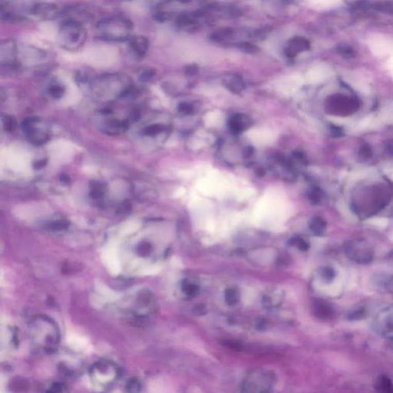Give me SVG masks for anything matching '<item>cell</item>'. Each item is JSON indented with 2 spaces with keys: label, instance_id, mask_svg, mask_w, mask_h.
I'll list each match as a JSON object with an SVG mask.
<instances>
[{
  "label": "cell",
  "instance_id": "1",
  "mask_svg": "<svg viewBox=\"0 0 393 393\" xmlns=\"http://www.w3.org/2000/svg\"><path fill=\"white\" fill-rule=\"evenodd\" d=\"M393 198V184L387 180L363 184L355 188L351 196V208L365 219L383 210Z\"/></svg>",
  "mask_w": 393,
  "mask_h": 393
},
{
  "label": "cell",
  "instance_id": "2",
  "mask_svg": "<svg viewBox=\"0 0 393 393\" xmlns=\"http://www.w3.org/2000/svg\"><path fill=\"white\" fill-rule=\"evenodd\" d=\"M91 93L100 102H110L124 97L132 90L130 77L121 73H106L93 79Z\"/></svg>",
  "mask_w": 393,
  "mask_h": 393
},
{
  "label": "cell",
  "instance_id": "3",
  "mask_svg": "<svg viewBox=\"0 0 393 393\" xmlns=\"http://www.w3.org/2000/svg\"><path fill=\"white\" fill-rule=\"evenodd\" d=\"M98 37L112 42H124L132 37L133 24L123 16H112L98 22L96 26Z\"/></svg>",
  "mask_w": 393,
  "mask_h": 393
},
{
  "label": "cell",
  "instance_id": "4",
  "mask_svg": "<svg viewBox=\"0 0 393 393\" xmlns=\"http://www.w3.org/2000/svg\"><path fill=\"white\" fill-rule=\"evenodd\" d=\"M31 334L34 343L46 352H53L59 346V330L49 319H37L32 326Z\"/></svg>",
  "mask_w": 393,
  "mask_h": 393
},
{
  "label": "cell",
  "instance_id": "5",
  "mask_svg": "<svg viewBox=\"0 0 393 393\" xmlns=\"http://www.w3.org/2000/svg\"><path fill=\"white\" fill-rule=\"evenodd\" d=\"M86 38V29L80 22L75 20H69L62 23L58 33L59 46L69 51L80 49Z\"/></svg>",
  "mask_w": 393,
  "mask_h": 393
},
{
  "label": "cell",
  "instance_id": "6",
  "mask_svg": "<svg viewBox=\"0 0 393 393\" xmlns=\"http://www.w3.org/2000/svg\"><path fill=\"white\" fill-rule=\"evenodd\" d=\"M90 374L93 386L106 390L118 380L119 369L112 362L101 360L92 366Z\"/></svg>",
  "mask_w": 393,
  "mask_h": 393
},
{
  "label": "cell",
  "instance_id": "7",
  "mask_svg": "<svg viewBox=\"0 0 393 393\" xmlns=\"http://www.w3.org/2000/svg\"><path fill=\"white\" fill-rule=\"evenodd\" d=\"M21 129L27 141L33 146H43L50 139L49 124L40 117H28L22 122Z\"/></svg>",
  "mask_w": 393,
  "mask_h": 393
},
{
  "label": "cell",
  "instance_id": "8",
  "mask_svg": "<svg viewBox=\"0 0 393 393\" xmlns=\"http://www.w3.org/2000/svg\"><path fill=\"white\" fill-rule=\"evenodd\" d=\"M346 257L359 264H369L373 260L374 251L364 239H353L344 244Z\"/></svg>",
  "mask_w": 393,
  "mask_h": 393
},
{
  "label": "cell",
  "instance_id": "9",
  "mask_svg": "<svg viewBox=\"0 0 393 393\" xmlns=\"http://www.w3.org/2000/svg\"><path fill=\"white\" fill-rule=\"evenodd\" d=\"M274 383V376L266 370H256L249 374L244 381L246 393H268Z\"/></svg>",
  "mask_w": 393,
  "mask_h": 393
},
{
  "label": "cell",
  "instance_id": "10",
  "mask_svg": "<svg viewBox=\"0 0 393 393\" xmlns=\"http://www.w3.org/2000/svg\"><path fill=\"white\" fill-rule=\"evenodd\" d=\"M373 328L380 336L393 340V305L383 309L376 316Z\"/></svg>",
  "mask_w": 393,
  "mask_h": 393
},
{
  "label": "cell",
  "instance_id": "11",
  "mask_svg": "<svg viewBox=\"0 0 393 393\" xmlns=\"http://www.w3.org/2000/svg\"><path fill=\"white\" fill-rule=\"evenodd\" d=\"M16 45L13 40H7L0 45V62L2 68L6 67L12 70L20 68V62L17 60Z\"/></svg>",
  "mask_w": 393,
  "mask_h": 393
},
{
  "label": "cell",
  "instance_id": "12",
  "mask_svg": "<svg viewBox=\"0 0 393 393\" xmlns=\"http://www.w3.org/2000/svg\"><path fill=\"white\" fill-rule=\"evenodd\" d=\"M328 109L331 111V113H336L337 115L346 113H351V111H355L357 109L356 101L351 99V98L342 97L340 96H333L329 99L327 103Z\"/></svg>",
  "mask_w": 393,
  "mask_h": 393
},
{
  "label": "cell",
  "instance_id": "13",
  "mask_svg": "<svg viewBox=\"0 0 393 393\" xmlns=\"http://www.w3.org/2000/svg\"><path fill=\"white\" fill-rule=\"evenodd\" d=\"M129 122L126 120L111 118L105 120L101 126L103 133L109 135H120L126 133L129 129Z\"/></svg>",
  "mask_w": 393,
  "mask_h": 393
},
{
  "label": "cell",
  "instance_id": "14",
  "mask_svg": "<svg viewBox=\"0 0 393 393\" xmlns=\"http://www.w3.org/2000/svg\"><path fill=\"white\" fill-rule=\"evenodd\" d=\"M32 13L44 20H53L61 14V9L57 5L53 3H35L32 8Z\"/></svg>",
  "mask_w": 393,
  "mask_h": 393
},
{
  "label": "cell",
  "instance_id": "15",
  "mask_svg": "<svg viewBox=\"0 0 393 393\" xmlns=\"http://www.w3.org/2000/svg\"><path fill=\"white\" fill-rule=\"evenodd\" d=\"M149 40L143 35H135L129 40V49L136 59H141L147 54Z\"/></svg>",
  "mask_w": 393,
  "mask_h": 393
},
{
  "label": "cell",
  "instance_id": "16",
  "mask_svg": "<svg viewBox=\"0 0 393 393\" xmlns=\"http://www.w3.org/2000/svg\"><path fill=\"white\" fill-rule=\"evenodd\" d=\"M253 121L248 115L237 114L230 117L228 121L229 128L235 134L241 133L252 126Z\"/></svg>",
  "mask_w": 393,
  "mask_h": 393
},
{
  "label": "cell",
  "instance_id": "17",
  "mask_svg": "<svg viewBox=\"0 0 393 393\" xmlns=\"http://www.w3.org/2000/svg\"><path fill=\"white\" fill-rule=\"evenodd\" d=\"M313 311L318 318L324 320L331 319L335 315L333 307L327 301L320 299H316L313 301Z\"/></svg>",
  "mask_w": 393,
  "mask_h": 393
},
{
  "label": "cell",
  "instance_id": "18",
  "mask_svg": "<svg viewBox=\"0 0 393 393\" xmlns=\"http://www.w3.org/2000/svg\"><path fill=\"white\" fill-rule=\"evenodd\" d=\"M310 43L306 39L296 37L288 42V46L285 48V53L288 57L294 58L299 53L310 49Z\"/></svg>",
  "mask_w": 393,
  "mask_h": 393
},
{
  "label": "cell",
  "instance_id": "19",
  "mask_svg": "<svg viewBox=\"0 0 393 393\" xmlns=\"http://www.w3.org/2000/svg\"><path fill=\"white\" fill-rule=\"evenodd\" d=\"M224 86L235 94H239L245 88V84L241 76L236 74H230L226 76L223 79Z\"/></svg>",
  "mask_w": 393,
  "mask_h": 393
},
{
  "label": "cell",
  "instance_id": "20",
  "mask_svg": "<svg viewBox=\"0 0 393 393\" xmlns=\"http://www.w3.org/2000/svg\"><path fill=\"white\" fill-rule=\"evenodd\" d=\"M375 388L379 393H393V383L392 380L382 375L376 380Z\"/></svg>",
  "mask_w": 393,
  "mask_h": 393
},
{
  "label": "cell",
  "instance_id": "21",
  "mask_svg": "<svg viewBox=\"0 0 393 393\" xmlns=\"http://www.w3.org/2000/svg\"><path fill=\"white\" fill-rule=\"evenodd\" d=\"M374 284L382 291L393 292V276L379 275L373 280Z\"/></svg>",
  "mask_w": 393,
  "mask_h": 393
},
{
  "label": "cell",
  "instance_id": "22",
  "mask_svg": "<svg viewBox=\"0 0 393 393\" xmlns=\"http://www.w3.org/2000/svg\"><path fill=\"white\" fill-rule=\"evenodd\" d=\"M310 228L315 235L321 236L327 230V222L322 218L316 217L310 221Z\"/></svg>",
  "mask_w": 393,
  "mask_h": 393
},
{
  "label": "cell",
  "instance_id": "23",
  "mask_svg": "<svg viewBox=\"0 0 393 393\" xmlns=\"http://www.w3.org/2000/svg\"><path fill=\"white\" fill-rule=\"evenodd\" d=\"M65 93V85H62L60 82H52L48 87V94L53 99H59L64 96Z\"/></svg>",
  "mask_w": 393,
  "mask_h": 393
},
{
  "label": "cell",
  "instance_id": "24",
  "mask_svg": "<svg viewBox=\"0 0 393 393\" xmlns=\"http://www.w3.org/2000/svg\"><path fill=\"white\" fill-rule=\"evenodd\" d=\"M166 126H164L162 124H152L147 126L143 129L141 134L143 135H146L148 137L157 136L160 134L163 133L164 132L166 131Z\"/></svg>",
  "mask_w": 393,
  "mask_h": 393
},
{
  "label": "cell",
  "instance_id": "25",
  "mask_svg": "<svg viewBox=\"0 0 393 393\" xmlns=\"http://www.w3.org/2000/svg\"><path fill=\"white\" fill-rule=\"evenodd\" d=\"M1 124L3 130L6 132H12L17 126V121L13 117L9 115H1Z\"/></svg>",
  "mask_w": 393,
  "mask_h": 393
},
{
  "label": "cell",
  "instance_id": "26",
  "mask_svg": "<svg viewBox=\"0 0 393 393\" xmlns=\"http://www.w3.org/2000/svg\"><path fill=\"white\" fill-rule=\"evenodd\" d=\"M232 35H233L232 29L224 28L213 32L211 35V39L213 41L223 42L231 38Z\"/></svg>",
  "mask_w": 393,
  "mask_h": 393
},
{
  "label": "cell",
  "instance_id": "27",
  "mask_svg": "<svg viewBox=\"0 0 393 393\" xmlns=\"http://www.w3.org/2000/svg\"><path fill=\"white\" fill-rule=\"evenodd\" d=\"M126 393H140L141 391V384L136 378L129 379L124 386Z\"/></svg>",
  "mask_w": 393,
  "mask_h": 393
},
{
  "label": "cell",
  "instance_id": "28",
  "mask_svg": "<svg viewBox=\"0 0 393 393\" xmlns=\"http://www.w3.org/2000/svg\"><path fill=\"white\" fill-rule=\"evenodd\" d=\"M321 277L326 283H331L336 277V272L331 266H325L321 270Z\"/></svg>",
  "mask_w": 393,
  "mask_h": 393
},
{
  "label": "cell",
  "instance_id": "29",
  "mask_svg": "<svg viewBox=\"0 0 393 393\" xmlns=\"http://www.w3.org/2000/svg\"><path fill=\"white\" fill-rule=\"evenodd\" d=\"M236 47L247 54H256L260 51V49L257 46L251 43H246V42L238 43Z\"/></svg>",
  "mask_w": 393,
  "mask_h": 393
},
{
  "label": "cell",
  "instance_id": "30",
  "mask_svg": "<svg viewBox=\"0 0 393 393\" xmlns=\"http://www.w3.org/2000/svg\"><path fill=\"white\" fill-rule=\"evenodd\" d=\"M47 393H69L66 385L61 382H56L50 386Z\"/></svg>",
  "mask_w": 393,
  "mask_h": 393
},
{
  "label": "cell",
  "instance_id": "31",
  "mask_svg": "<svg viewBox=\"0 0 393 393\" xmlns=\"http://www.w3.org/2000/svg\"><path fill=\"white\" fill-rule=\"evenodd\" d=\"M156 71L154 68H148L140 74L139 80L141 82H148L155 76Z\"/></svg>",
  "mask_w": 393,
  "mask_h": 393
},
{
  "label": "cell",
  "instance_id": "32",
  "mask_svg": "<svg viewBox=\"0 0 393 393\" xmlns=\"http://www.w3.org/2000/svg\"><path fill=\"white\" fill-rule=\"evenodd\" d=\"M366 315V312L365 309L359 308L349 313L348 318L351 320H358V319H363Z\"/></svg>",
  "mask_w": 393,
  "mask_h": 393
},
{
  "label": "cell",
  "instance_id": "33",
  "mask_svg": "<svg viewBox=\"0 0 393 393\" xmlns=\"http://www.w3.org/2000/svg\"><path fill=\"white\" fill-rule=\"evenodd\" d=\"M225 297L226 300H227V302H228L230 305L236 304L237 302H238V299H239V296H238L237 291L232 289L226 291Z\"/></svg>",
  "mask_w": 393,
  "mask_h": 393
},
{
  "label": "cell",
  "instance_id": "34",
  "mask_svg": "<svg viewBox=\"0 0 393 393\" xmlns=\"http://www.w3.org/2000/svg\"><path fill=\"white\" fill-rule=\"evenodd\" d=\"M177 110L182 115H190L194 112V108L190 103L182 102L179 104Z\"/></svg>",
  "mask_w": 393,
  "mask_h": 393
},
{
  "label": "cell",
  "instance_id": "35",
  "mask_svg": "<svg viewBox=\"0 0 393 393\" xmlns=\"http://www.w3.org/2000/svg\"><path fill=\"white\" fill-rule=\"evenodd\" d=\"M154 18L157 21L163 22L167 21L171 18V14L168 12H165V11H158V12H155L154 15Z\"/></svg>",
  "mask_w": 393,
  "mask_h": 393
},
{
  "label": "cell",
  "instance_id": "36",
  "mask_svg": "<svg viewBox=\"0 0 393 393\" xmlns=\"http://www.w3.org/2000/svg\"><path fill=\"white\" fill-rule=\"evenodd\" d=\"M338 51H339V52L341 53L342 56H344V57L350 58L354 55L352 49L346 46H340V47L338 48Z\"/></svg>",
  "mask_w": 393,
  "mask_h": 393
},
{
  "label": "cell",
  "instance_id": "37",
  "mask_svg": "<svg viewBox=\"0 0 393 393\" xmlns=\"http://www.w3.org/2000/svg\"><path fill=\"white\" fill-rule=\"evenodd\" d=\"M196 287L195 285L191 284V283H187L186 284L184 285V291L188 295H194L196 293Z\"/></svg>",
  "mask_w": 393,
  "mask_h": 393
},
{
  "label": "cell",
  "instance_id": "38",
  "mask_svg": "<svg viewBox=\"0 0 393 393\" xmlns=\"http://www.w3.org/2000/svg\"><path fill=\"white\" fill-rule=\"evenodd\" d=\"M198 73V65L192 64V65H188L185 68V73L188 76H193Z\"/></svg>",
  "mask_w": 393,
  "mask_h": 393
},
{
  "label": "cell",
  "instance_id": "39",
  "mask_svg": "<svg viewBox=\"0 0 393 393\" xmlns=\"http://www.w3.org/2000/svg\"><path fill=\"white\" fill-rule=\"evenodd\" d=\"M371 154H372V153H371L370 149H369V148L363 147L362 148L361 151H360V156L363 160H366V159L370 157Z\"/></svg>",
  "mask_w": 393,
  "mask_h": 393
},
{
  "label": "cell",
  "instance_id": "40",
  "mask_svg": "<svg viewBox=\"0 0 393 393\" xmlns=\"http://www.w3.org/2000/svg\"><path fill=\"white\" fill-rule=\"evenodd\" d=\"M310 201H313V203H314V204H316V203H318L320 201V193H319V191L315 190V191H312L311 194H310Z\"/></svg>",
  "mask_w": 393,
  "mask_h": 393
},
{
  "label": "cell",
  "instance_id": "41",
  "mask_svg": "<svg viewBox=\"0 0 393 393\" xmlns=\"http://www.w3.org/2000/svg\"><path fill=\"white\" fill-rule=\"evenodd\" d=\"M296 245L297 247H299L301 251H307L309 248V244H307L304 240L300 239V238L296 240Z\"/></svg>",
  "mask_w": 393,
  "mask_h": 393
},
{
  "label": "cell",
  "instance_id": "42",
  "mask_svg": "<svg viewBox=\"0 0 393 393\" xmlns=\"http://www.w3.org/2000/svg\"><path fill=\"white\" fill-rule=\"evenodd\" d=\"M46 159H41V160H37V162H35L33 165L35 168H41V167H44V165H46Z\"/></svg>",
  "mask_w": 393,
  "mask_h": 393
},
{
  "label": "cell",
  "instance_id": "43",
  "mask_svg": "<svg viewBox=\"0 0 393 393\" xmlns=\"http://www.w3.org/2000/svg\"><path fill=\"white\" fill-rule=\"evenodd\" d=\"M389 260L393 263V251L389 254Z\"/></svg>",
  "mask_w": 393,
  "mask_h": 393
}]
</instances>
